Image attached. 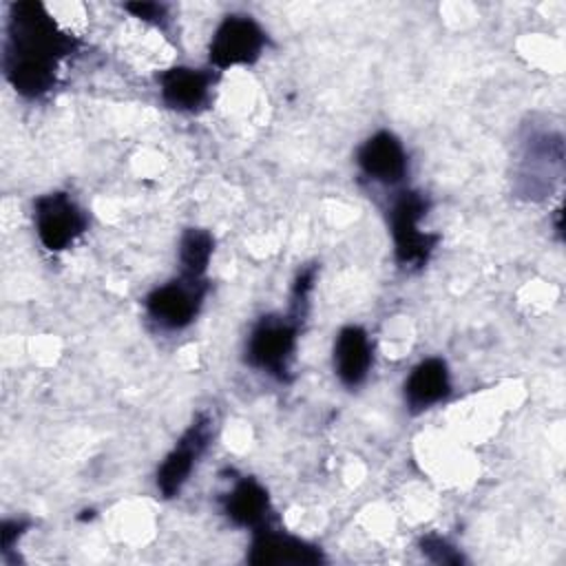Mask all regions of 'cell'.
Here are the masks:
<instances>
[{
	"instance_id": "17",
	"label": "cell",
	"mask_w": 566,
	"mask_h": 566,
	"mask_svg": "<svg viewBox=\"0 0 566 566\" xmlns=\"http://www.w3.org/2000/svg\"><path fill=\"white\" fill-rule=\"evenodd\" d=\"M126 11H130L135 18L161 24L166 18V4L159 2H128Z\"/></svg>"
},
{
	"instance_id": "15",
	"label": "cell",
	"mask_w": 566,
	"mask_h": 566,
	"mask_svg": "<svg viewBox=\"0 0 566 566\" xmlns=\"http://www.w3.org/2000/svg\"><path fill=\"white\" fill-rule=\"evenodd\" d=\"M314 279H316V265H310L305 270L298 272L296 281H294V287H292V312L290 316L294 321H303L305 316V310H307V298H310V292L314 287Z\"/></svg>"
},
{
	"instance_id": "16",
	"label": "cell",
	"mask_w": 566,
	"mask_h": 566,
	"mask_svg": "<svg viewBox=\"0 0 566 566\" xmlns=\"http://www.w3.org/2000/svg\"><path fill=\"white\" fill-rule=\"evenodd\" d=\"M420 551L436 564H460L462 555L440 535H427L420 539Z\"/></svg>"
},
{
	"instance_id": "4",
	"label": "cell",
	"mask_w": 566,
	"mask_h": 566,
	"mask_svg": "<svg viewBox=\"0 0 566 566\" xmlns=\"http://www.w3.org/2000/svg\"><path fill=\"white\" fill-rule=\"evenodd\" d=\"M33 221L40 243L51 252L71 248L88 226L86 212L66 192L38 197L33 203Z\"/></svg>"
},
{
	"instance_id": "9",
	"label": "cell",
	"mask_w": 566,
	"mask_h": 566,
	"mask_svg": "<svg viewBox=\"0 0 566 566\" xmlns=\"http://www.w3.org/2000/svg\"><path fill=\"white\" fill-rule=\"evenodd\" d=\"M356 164L367 179L385 186H394L407 175L405 146L389 130H378L365 139L356 153Z\"/></svg>"
},
{
	"instance_id": "12",
	"label": "cell",
	"mask_w": 566,
	"mask_h": 566,
	"mask_svg": "<svg viewBox=\"0 0 566 566\" xmlns=\"http://www.w3.org/2000/svg\"><path fill=\"white\" fill-rule=\"evenodd\" d=\"M451 391L449 367L442 358L420 360L405 380V400L411 411H424L442 402Z\"/></svg>"
},
{
	"instance_id": "8",
	"label": "cell",
	"mask_w": 566,
	"mask_h": 566,
	"mask_svg": "<svg viewBox=\"0 0 566 566\" xmlns=\"http://www.w3.org/2000/svg\"><path fill=\"white\" fill-rule=\"evenodd\" d=\"M248 562L254 566H314L323 562V553L305 539L263 526L254 531Z\"/></svg>"
},
{
	"instance_id": "11",
	"label": "cell",
	"mask_w": 566,
	"mask_h": 566,
	"mask_svg": "<svg viewBox=\"0 0 566 566\" xmlns=\"http://www.w3.org/2000/svg\"><path fill=\"white\" fill-rule=\"evenodd\" d=\"M374 363L371 340L358 325H347L334 340V371L345 387H358L365 382Z\"/></svg>"
},
{
	"instance_id": "6",
	"label": "cell",
	"mask_w": 566,
	"mask_h": 566,
	"mask_svg": "<svg viewBox=\"0 0 566 566\" xmlns=\"http://www.w3.org/2000/svg\"><path fill=\"white\" fill-rule=\"evenodd\" d=\"M265 46V33L250 15H226L210 40V64L230 69L254 64Z\"/></svg>"
},
{
	"instance_id": "2",
	"label": "cell",
	"mask_w": 566,
	"mask_h": 566,
	"mask_svg": "<svg viewBox=\"0 0 566 566\" xmlns=\"http://www.w3.org/2000/svg\"><path fill=\"white\" fill-rule=\"evenodd\" d=\"M429 201L424 195L416 190H405L396 197L389 210L391 219V237H394V252L396 261L402 268L416 270L422 268L431 252L436 250L438 234L420 230V221L427 214Z\"/></svg>"
},
{
	"instance_id": "13",
	"label": "cell",
	"mask_w": 566,
	"mask_h": 566,
	"mask_svg": "<svg viewBox=\"0 0 566 566\" xmlns=\"http://www.w3.org/2000/svg\"><path fill=\"white\" fill-rule=\"evenodd\" d=\"M223 513L237 526L263 528L270 517V495L254 478H241L223 497Z\"/></svg>"
},
{
	"instance_id": "1",
	"label": "cell",
	"mask_w": 566,
	"mask_h": 566,
	"mask_svg": "<svg viewBox=\"0 0 566 566\" xmlns=\"http://www.w3.org/2000/svg\"><path fill=\"white\" fill-rule=\"evenodd\" d=\"M77 40L62 31L40 2L9 7L4 75L22 97H42L55 86L57 64L71 55Z\"/></svg>"
},
{
	"instance_id": "7",
	"label": "cell",
	"mask_w": 566,
	"mask_h": 566,
	"mask_svg": "<svg viewBox=\"0 0 566 566\" xmlns=\"http://www.w3.org/2000/svg\"><path fill=\"white\" fill-rule=\"evenodd\" d=\"M210 424L212 422L208 416H197L192 424L184 431V436L177 440L175 449L164 458L161 467L157 469V489L164 497H175L188 482L195 464L199 462L210 442Z\"/></svg>"
},
{
	"instance_id": "5",
	"label": "cell",
	"mask_w": 566,
	"mask_h": 566,
	"mask_svg": "<svg viewBox=\"0 0 566 566\" xmlns=\"http://www.w3.org/2000/svg\"><path fill=\"white\" fill-rule=\"evenodd\" d=\"M206 292L203 279L181 274V279L164 283L146 296V314L164 329H181L199 314Z\"/></svg>"
},
{
	"instance_id": "18",
	"label": "cell",
	"mask_w": 566,
	"mask_h": 566,
	"mask_svg": "<svg viewBox=\"0 0 566 566\" xmlns=\"http://www.w3.org/2000/svg\"><path fill=\"white\" fill-rule=\"evenodd\" d=\"M24 528H27V524H24V522H18V520H7V522L2 524L0 535H2V548H4V553L13 548L15 539L24 533Z\"/></svg>"
},
{
	"instance_id": "10",
	"label": "cell",
	"mask_w": 566,
	"mask_h": 566,
	"mask_svg": "<svg viewBox=\"0 0 566 566\" xmlns=\"http://www.w3.org/2000/svg\"><path fill=\"white\" fill-rule=\"evenodd\" d=\"M212 73L190 66H172L159 75V93L166 106L195 113L210 102Z\"/></svg>"
},
{
	"instance_id": "3",
	"label": "cell",
	"mask_w": 566,
	"mask_h": 566,
	"mask_svg": "<svg viewBox=\"0 0 566 566\" xmlns=\"http://www.w3.org/2000/svg\"><path fill=\"white\" fill-rule=\"evenodd\" d=\"M301 323L292 316H263L250 332L245 360L250 367L285 380L294 358Z\"/></svg>"
},
{
	"instance_id": "14",
	"label": "cell",
	"mask_w": 566,
	"mask_h": 566,
	"mask_svg": "<svg viewBox=\"0 0 566 566\" xmlns=\"http://www.w3.org/2000/svg\"><path fill=\"white\" fill-rule=\"evenodd\" d=\"M214 250V239L210 232L201 230V228H190L181 234L179 241V265H181V274L184 276H192V279H201L210 256Z\"/></svg>"
}]
</instances>
